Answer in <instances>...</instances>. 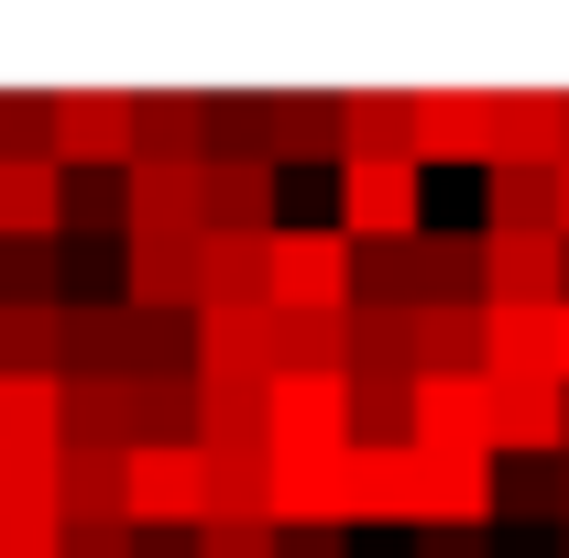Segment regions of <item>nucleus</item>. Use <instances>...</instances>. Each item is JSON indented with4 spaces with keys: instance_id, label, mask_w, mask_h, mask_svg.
Returning a JSON list of instances; mask_svg holds the SVG:
<instances>
[{
    "instance_id": "bb28decb",
    "label": "nucleus",
    "mask_w": 569,
    "mask_h": 558,
    "mask_svg": "<svg viewBox=\"0 0 569 558\" xmlns=\"http://www.w3.org/2000/svg\"><path fill=\"white\" fill-rule=\"evenodd\" d=\"M417 372H482V307H417Z\"/></svg>"
},
{
    "instance_id": "6e6552de",
    "label": "nucleus",
    "mask_w": 569,
    "mask_h": 558,
    "mask_svg": "<svg viewBox=\"0 0 569 558\" xmlns=\"http://www.w3.org/2000/svg\"><path fill=\"white\" fill-rule=\"evenodd\" d=\"M417 449H493V372H417Z\"/></svg>"
},
{
    "instance_id": "5701e85b",
    "label": "nucleus",
    "mask_w": 569,
    "mask_h": 558,
    "mask_svg": "<svg viewBox=\"0 0 569 558\" xmlns=\"http://www.w3.org/2000/svg\"><path fill=\"white\" fill-rule=\"evenodd\" d=\"M209 526H274V449H209Z\"/></svg>"
},
{
    "instance_id": "f3484780",
    "label": "nucleus",
    "mask_w": 569,
    "mask_h": 558,
    "mask_svg": "<svg viewBox=\"0 0 569 558\" xmlns=\"http://www.w3.org/2000/svg\"><path fill=\"white\" fill-rule=\"evenodd\" d=\"M417 153V88H340V165Z\"/></svg>"
},
{
    "instance_id": "c85d7f7f",
    "label": "nucleus",
    "mask_w": 569,
    "mask_h": 558,
    "mask_svg": "<svg viewBox=\"0 0 569 558\" xmlns=\"http://www.w3.org/2000/svg\"><path fill=\"white\" fill-rule=\"evenodd\" d=\"M361 307H427V241L361 252Z\"/></svg>"
},
{
    "instance_id": "0eeeda50",
    "label": "nucleus",
    "mask_w": 569,
    "mask_h": 558,
    "mask_svg": "<svg viewBox=\"0 0 569 558\" xmlns=\"http://www.w3.org/2000/svg\"><path fill=\"white\" fill-rule=\"evenodd\" d=\"M493 307H569V241L559 230H482Z\"/></svg>"
},
{
    "instance_id": "1a4fd4ad",
    "label": "nucleus",
    "mask_w": 569,
    "mask_h": 558,
    "mask_svg": "<svg viewBox=\"0 0 569 558\" xmlns=\"http://www.w3.org/2000/svg\"><path fill=\"white\" fill-rule=\"evenodd\" d=\"M209 165H132V241H209Z\"/></svg>"
},
{
    "instance_id": "cd10ccee",
    "label": "nucleus",
    "mask_w": 569,
    "mask_h": 558,
    "mask_svg": "<svg viewBox=\"0 0 569 558\" xmlns=\"http://www.w3.org/2000/svg\"><path fill=\"white\" fill-rule=\"evenodd\" d=\"M0 307H67V252L56 241H11L0 252Z\"/></svg>"
},
{
    "instance_id": "6ab92c4d",
    "label": "nucleus",
    "mask_w": 569,
    "mask_h": 558,
    "mask_svg": "<svg viewBox=\"0 0 569 558\" xmlns=\"http://www.w3.org/2000/svg\"><path fill=\"white\" fill-rule=\"evenodd\" d=\"M284 526H351V449H329V460L274 449V537Z\"/></svg>"
},
{
    "instance_id": "dca6fc26",
    "label": "nucleus",
    "mask_w": 569,
    "mask_h": 558,
    "mask_svg": "<svg viewBox=\"0 0 569 558\" xmlns=\"http://www.w3.org/2000/svg\"><path fill=\"white\" fill-rule=\"evenodd\" d=\"M263 153L274 165H340V88H274L263 99Z\"/></svg>"
},
{
    "instance_id": "ea45409f",
    "label": "nucleus",
    "mask_w": 569,
    "mask_h": 558,
    "mask_svg": "<svg viewBox=\"0 0 569 558\" xmlns=\"http://www.w3.org/2000/svg\"><path fill=\"white\" fill-rule=\"evenodd\" d=\"M559 372H569V307H559Z\"/></svg>"
},
{
    "instance_id": "f257e3e1",
    "label": "nucleus",
    "mask_w": 569,
    "mask_h": 558,
    "mask_svg": "<svg viewBox=\"0 0 569 558\" xmlns=\"http://www.w3.org/2000/svg\"><path fill=\"white\" fill-rule=\"evenodd\" d=\"M274 307L284 318H351L361 307V241L329 230H274Z\"/></svg>"
},
{
    "instance_id": "4be33fe9",
    "label": "nucleus",
    "mask_w": 569,
    "mask_h": 558,
    "mask_svg": "<svg viewBox=\"0 0 569 558\" xmlns=\"http://www.w3.org/2000/svg\"><path fill=\"white\" fill-rule=\"evenodd\" d=\"M284 318L274 307H209L198 318V372H274Z\"/></svg>"
},
{
    "instance_id": "f704fd0d",
    "label": "nucleus",
    "mask_w": 569,
    "mask_h": 558,
    "mask_svg": "<svg viewBox=\"0 0 569 558\" xmlns=\"http://www.w3.org/2000/svg\"><path fill=\"white\" fill-rule=\"evenodd\" d=\"M142 558H209V526H142Z\"/></svg>"
},
{
    "instance_id": "2f4dec72",
    "label": "nucleus",
    "mask_w": 569,
    "mask_h": 558,
    "mask_svg": "<svg viewBox=\"0 0 569 558\" xmlns=\"http://www.w3.org/2000/svg\"><path fill=\"white\" fill-rule=\"evenodd\" d=\"M209 558H284L274 526H209Z\"/></svg>"
},
{
    "instance_id": "9d476101",
    "label": "nucleus",
    "mask_w": 569,
    "mask_h": 558,
    "mask_svg": "<svg viewBox=\"0 0 569 558\" xmlns=\"http://www.w3.org/2000/svg\"><path fill=\"white\" fill-rule=\"evenodd\" d=\"M417 165H493V88H417Z\"/></svg>"
},
{
    "instance_id": "c756f323",
    "label": "nucleus",
    "mask_w": 569,
    "mask_h": 558,
    "mask_svg": "<svg viewBox=\"0 0 569 558\" xmlns=\"http://www.w3.org/2000/svg\"><path fill=\"white\" fill-rule=\"evenodd\" d=\"M56 153V88H0V165Z\"/></svg>"
},
{
    "instance_id": "20e7f679",
    "label": "nucleus",
    "mask_w": 569,
    "mask_h": 558,
    "mask_svg": "<svg viewBox=\"0 0 569 558\" xmlns=\"http://www.w3.org/2000/svg\"><path fill=\"white\" fill-rule=\"evenodd\" d=\"M351 438H361L351 372H274V449L284 460H329Z\"/></svg>"
},
{
    "instance_id": "7ed1b4c3",
    "label": "nucleus",
    "mask_w": 569,
    "mask_h": 558,
    "mask_svg": "<svg viewBox=\"0 0 569 558\" xmlns=\"http://www.w3.org/2000/svg\"><path fill=\"white\" fill-rule=\"evenodd\" d=\"M340 230H351L361 252H383V241H427L417 153H395V165H340Z\"/></svg>"
},
{
    "instance_id": "9b49d317",
    "label": "nucleus",
    "mask_w": 569,
    "mask_h": 558,
    "mask_svg": "<svg viewBox=\"0 0 569 558\" xmlns=\"http://www.w3.org/2000/svg\"><path fill=\"white\" fill-rule=\"evenodd\" d=\"M209 307H274V230H209L198 241V318Z\"/></svg>"
},
{
    "instance_id": "473e14b6",
    "label": "nucleus",
    "mask_w": 569,
    "mask_h": 558,
    "mask_svg": "<svg viewBox=\"0 0 569 558\" xmlns=\"http://www.w3.org/2000/svg\"><path fill=\"white\" fill-rule=\"evenodd\" d=\"M417 558H493V537H482V526H427Z\"/></svg>"
},
{
    "instance_id": "a878e982",
    "label": "nucleus",
    "mask_w": 569,
    "mask_h": 558,
    "mask_svg": "<svg viewBox=\"0 0 569 558\" xmlns=\"http://www.w3.org/2000/svg\"><path fill=\"white\" fill-rule=\"evenodd\" d=\"M493 230H559V165H493Z\"/></svg>"
},
{
    "instance_id": "e433bc0d",
    "label": "nucleus",
    "mask_w": 569,
    "mask_h": 558,
    "mask_svg": "<svg viewBox=\"0 0 569 558\" xmlns=\"http://www.w3.org/2000/svg\"><path fill=\"white\" fill-rule=\"evenodd\" d=\"M503 515H548V471L515 460V471H503Z\"/></svg>"
},
{
    "instance_id": "2eb2a0df",
    "label": "nucleus",
    "mask_w": 569,
    "mask_h": 558,
    "mask_svg": "<svg viewBox=\"0 0 569 558\" xmlns=\"http://www.w3.org/2000/svg\"><path fill=\"white\" fill-rule=\"evenodd\" d=\"M569 153V88H493V165H559Z\"/></svg>"
},
{
    "instance_id": "c9c22d12",
    "label": "nucleus",
    "mask_w": 569,
    "mask_h": 558,
    "mask_svg": "<svg viewBox=\"0 0 569 558\" xmlns=\"http://www.w3.org/2000/svg\"><path fill=\"white\" fill-rule=\"evenodd\" d=\"M0 558H67V526H0Z\"/></svg>"
},
{
    "instance_id": "58836bf2",
    "label": "nucleus",
    "mask_w": 569,
    "mask_h": 558,
    "mask_svg": "<svg viewBox=\"0 0 569 558\" xmlns=\"http://www.w3.org/2000/svg\"><path fill=\"white\" fill-rule=\"evenodd\" d=\"M559 241H569V165H559Z\"/></svg>"
},
{
    "instance_id": "4468645a",
    "label": "nucleus",
    "mask_w": 569,
    "mask_h": 558,
    "mask_svg": "<svg viewBox=\"0 0 569 558\" xmlns=\"http://www.w3.org/2000/svg\"><path fill=\"white\" fill-rule=\"evenodd\" d=\"M0 460H67V383L0 372Z\"/></svg>"
},
{
    "instance_id": "aec40b11",
    "label": "nucleus",
    "mask_w": 569,
    "mask_h": 558,
    "mask_svg": "<svg viewBox=\"0 0 569 558\" xmlns=\"http://www.w3.org/2000/svg\"><path fill=\"white\" fill-rule=\"evenodd\" d=\"M209 142H219V99L142 88V165H209Z\"/></svg>"
},
{
    "instance_id": "f03ea898",
    "label": "nucleus",
    "mask_w": 569,
    "mask_h": 558,
    "mask_svg": "<svg viewBox=\"0 0 569 558\" xmlns=\"http://www.w3.org/2000/svg\"><path fill=\"white\" fill-rule=\"evenodd\" d=\"M56 165L67 176H132L142 165V88H56Z\"/></svg>"
},
{
    "instance_id": "f8f14e48",
    "label": "nucleus",
    "mask_w": 569,
    "mask_h": 558,
    "mask_svg": "<svg viewBox=\"0 0 569 558\" xmlns=\"http://www.w3.org/2000/svg\"><path fill=\"white\" fill-rule=\"evenodd\" d=\"M351 526L417 537V438H351Z\"/></svg>"
},
{
    "instance_id": "b1692460",
    "label": "nucleus",
    "mask_w": 569,
    "mask_h": 558,
    "mask_svg": "<svg viewBox=\"0 0 569 558\" xmlns=\"http://www.w3.org/2000/svg\"><path fill=\"white\" fill-rule=\"evenodd\" d=\"M274 176H284V165H263V153H209L219 230H284V219H274Z\"/></svg>"
},
{
    "instance_id": "423d86ee",
    "label": "nucleus",
    "mask_w": 569,
    "mask_h": 558,
    "mask_svg": "<svg viewBox=\"0 0 569 558\" xmlns=\"http://www.w3.org/2000/svg\"><path fill=\"white\" fill-rule=\"evenodd\" d=\"M132 526H209V438L132 449Z\"/></svg>"
},
{
    "instance_id": "39448f33",
    "label": "nucleus",
    "mask_w": 569,
    "mask_h": 558,
    "mask_svg": "<svg viewBox=\"0 0 569 558\" xmlns=\"http://www.w3.org/2000/svg\"><path fill=\"white\" fill-rule=\"evenodd\" d=\"M427 526H503V460L482 449H417V537Z\"/></svg>"
},
{
    "instance_id": "ddd939ff",
    "label": "nucleus",
    "mask_w": 569,
    "mask_h": 558,
    "mask_svg": "<svg viewBox=\"0 0 569 558\" xmlns=\"http://www.w3.org/2000/svg\"><path fill=\"white\" fill-rule=\"evenodd\" d=\"M67 198H77V176L56 153L0 165V252H11V241H67Z\"/></svg>"
},
{
    "instance_id": "4c0bfd02",
    "label": "nucleus",
    "mask_w": 569,
    "mask_h": 558,
    "mask_svg": "<svg viewBox=\"0 0 569 558\" xmlns=\"http://www.w3.org/2000/svg\"><path fill=\"white\" fill-rule=\"evenodd\" d=\"M548 515H559V526H569V460H559V471H548Z\"/></svg>"
},
{
    "instance_id": "393cba45",
    "label": "nucleus",
    "mask_w": 569,
    "mask_h": 558,
    "mask_svg": "<svg viewBox=\"0 0 569 558\" xmlns=\"http://www.w3.org/2000/svg\"><path fill=\"white\" fill-rule=\"evenodd\" d=\"M0 372H56L67 383V307H0Z\"/></svg>"
},
{
    "instance_id": "412c9836",
    "label": "nucleus",
    "mask_w": 569,
    "mask_h": 558,
    "mask_svg": "<svg viewBox=\"0 0 569 558\" xmlns=\"http://www.w3.org/2000/svg\"><path fill=\"white\" fill-rule=\"evenodd\" d=\"M142 318H198V241H132V275H121Z\"/></svg>"
},
{
    "instance_id": "72a5a7b5",
    "label": "nucleus",
    "mask_w": 569,
    "mask_h": 558,
    "mask_svg": "<svg viewBox=\"0 0 569 558\" xmlns=\"http://www.w3.org/2000/svg\"><path fill=\"white\" fill-rule=\"evenodd\" d=\"M284 558H351V526H284Z\"/></svg>"
},
{
    "instance_id": "a211bd4d",
    "label": "nucleus",
    "mask_w": 569,
    "mask_h": 558,
    "mask_svg": "<svg viewBox=\"0 0 569 558\" xmlns=\"http://www.w3.org/2000/svg\"><path fill=\"white\" fill-rule=\"evenodd\" d=\"M482 372H503V383H526V372L569 383L559 372V307H482Z\"/></svg>"
},
{
    "instance_id": "7c9ffc66",
    "label": "nucleus",
    "mask_w": 569,
    "mask_h": 558,
    "mask_svg": "<svg viewBox=\"0 0 569 558\" xmlns=\"http://www.w3.org/2000/svg\"><path fill=\"white\" fill-rule=\"evenodd\" d=\"M67 558H142V526H67Z\"/></svg>"
}]
</instances>
